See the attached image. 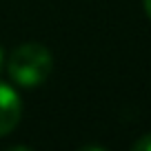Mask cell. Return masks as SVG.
<instances>
[{"instance_id":"3","label":"cell","mask_w":151,"mask_h":151,"mask_svg":"<svg viewBox=\"0 0 151 151\" xmlns=\"http://www.w3.org/2000/svg\"><path fill=\"white\" fill-rule=\"evenodd\" d=\"M133 151H151V133H145L133 142Z\"/></svg>"},{"instance_id":"4","label":"cell","mask_w":151,"mask_h":151,"mask_svg":"<svg viewBox=\"0 0 151 151\" xmlns=\"http://www.w3.org/2000/svg\"><path fill=\"white\" fill-rule=\"evenodd\" d=\"M7 65V60H5V51H2V47H0V71H2V67Z\"/></svg>"},{"instance_id":"2","label":"cell","mask_w":151,"mask_h":151,"mask_svg":"<svg viewBox=\"0 0 151 151\" xmlns=\"http://www.w3.org/2000/svg\"><path fill=\"white\" fill-rule=\"evenodd\" d=\"M22 116V102L14 87L0 80V138L11 133Z\"/></svg>"},{"instance_id":"5","label":"cell","mask_w":151,"mask_h":151,"mask_svg":"<svg viewBox=\"0 0 151 151\" xmlns=\"http://www.w3.org/2000/svg\"><path fill=\"white\" fill-rule=\"evenodd\" d=\"M145 11H147V16H149V20H151V0H145Z\"/></svg>"},{"instance_id":"1","label":"cell","mask_w":151,"mask_h":151,"mask_svg":"<svg viewBox=\"0 0 151 151\" xmlns=\"http://www.w3.org/2000/svg\"><path fill=\"white\" fill-rule=\"evenodd\" d=\"M53 69V56L40 42H24L11 51L7 58V71L11 80L20 87H38L49 78Z\"/></svg>"}]
</instances>
